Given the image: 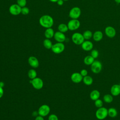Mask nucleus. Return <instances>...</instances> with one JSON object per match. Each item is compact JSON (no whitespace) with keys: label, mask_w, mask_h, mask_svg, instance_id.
<instances>
[{"label":"nucleus","mask_w":120,"mask_h":120,"mask_svg":"<svg viewBox=\"0 0 120 120\" xmlns=\"http://www.w3.org/2000/svg\"><path fill=\"white\" fill-rule=\"evenodd\" d=\"M28 63L29 65L33 68H37L39 65L38 60L34 56H30L29 58Z\"/></svg>","instance_id":"2eb2a0df"},{"label":"nucleus","mask_w":120,"mask_h":120,"mask_svg":"<svg viewBox=\"0 0 120 120\" xmlns=\"http://www.w3.org/2000/svg\"><path fill=\"white\" fill-rule=\"evenodd\" d=\"M68 30H75L78 29L80 26V22L78 19L70 20L67 24Z\"/></svg>","instance_id":"0eeeda50"},{"label":"nucleus","mask_w":120,"mask_h":120,"mask_svg":"<svg viewBox=\"0 0 120 120\" xmlns=\"http://www.w3.org/2000/svg\"><path fill=\"white\" fill-rule=\"evenodd\" d=\"M117 111L113 107L109 108L108 109V116L111 118H114L117 115Z\"/></svg>","instance_id":"4be33fe9"},{"label":"nucleus","mask_w":120,"mask_h":120,"mask_svg":"<svg viewBox=\"0 0 120 120\" xmlns=\"http://www.w3.org/2000/svg\"><path fill=\"white\" fill-rule=\"evenodd\" d=\"M80 73L81 74V75L82 76V77L85 76L86 75H88V71L86 69H82L81 70Z\"/></svg>","instance_id":"473e14b6"},{"label":"nucleus","mask_w":120,"mask_h":120,"mask_svg":"<svg viewBox=\"0 0 120 120\" xmlns=\"http://www.w3.org/2000/svg\"><path fill=\"white\" fill-rule=\"evenodd\" d=\"M43 45H44V47L47 49H51L52 47V42L50 40V39H48V38H46L44 40Z\"/></svg>","instance_id":"a878e982"},{"label":"nucleus","mask_w":120,"mask_h":120,"mask_svg":"<svg viewBox=\"0 0 120 120\" xmlns=\"http://www.w3.org/2000/svg\"><path fill=\"white\" fill-rule=\"evenodd\" d=\"M81 47L84 51H90L93 49V44L91 41L89 40H86L84 41V42L81 44Z\"/></svg>","instance_id":"4468645a"},{"label":"nucleus","mask_w":120,"mask_h":120,"mask_svg":"<svg viewBox=\"0 0 120 120\" xmlns=\"http://www.w3.org/2000/svg\"><path fill=\"white\" fill-rule=\"evenodd\" d=\"M103 38V34L100 30L96 31L93 34L92 38L96 42H99L101 41Z\"/></svg>","instance_id":"f3484780"},{"label":"nucleus","mask_w":120,"mask_h":120,"mask_svg":"<svg viewBox=\"0 0 120 120\" xmlns=\"http://www.w3.org/2000/svg\"><path fill=\"white\" fill-rule=\"evenodd\" d=\"M100 95V92L98 90H94L90 92V97L92 100L95 101L99 98Z\"/></svg>","instance_id":"a211bd4d"},{"label":"nucleus","mask_w":120,"mask_h":120,"mask_svg":"<svg viewBox=\"0 0 120 120\" xmlns=\"http://www.w3.org/2000/svg\"><path fill=\"white\" fill-rule=\"evenodd\" d=\"M54 38L58 42L63 43L66 40V36L64 33L61 32L60 31H57L54 33Z\"/></svg>","instance_id":"ddd939ff"},{"label":"nucleus","mask_w":120,"mask_h":120,"mask_svg":"<svg viewBox=\"0 0 120 120\" xmlns=\"http://www.w3.org/2000/svg\"><path fill=\"white\" fill-rule=\"evenodd\" d=\"M63 1H68V0H63Z\"/></svg>","instance_id":"ea45409f"},{"label":"nucleus","mask_w":120,"mask_h":120,"mask_svg":"<svg viewBox=\"0 0 120 120\" xmlns=\"http://www.w3.org/2000/svg\"><path fill=\"white\" fill-rule=\"evenodd\" d=\"M81 9L77 7H73L69 11V16L73 19H77L81 15Z\"/></svg>","instance_id":"39448f33"},{"label":"nucleus","mask_w":120,"mask_h":120,"mask_svg":"<svg viewBox=\"0 0 120 120\" xmlns=\"http://www.w3.org/2000/svg\"><path fill=\"white\" fill-rule=\"evenodd\" d=\"M28 75L30 79H33L37 77V73L35 70H34L33 69H31L29 70V71L28 72Z\"/></svg>","instance_id":"bb28decb"},{"label":"nucleus","mask_w":120,"mask_h":120,"mask_svg":"<svg viewBox=\"0 0 120 120\" xmlns=\"http://www.w3.org/2000/svg\"><path fill=\"white\" fill-rule=\"evenodd\" d=\"M41 26L45 28H51L53 24V18L49 15H44L42 16L39 20Z\"/></svg>","instance_id":"f257e3e1"},{"label":"nucleus","mask_w":120,"mask_h":120,"mask_svg":"<svg viewBox=\"0 0 120 120\" xmlns=\"http://www.w3.org/2000/svg\"><path fill=\"white\" fill-rule=\"evenodd\" d=\"M91 71L96 74L99 73L102 69V65L101 62L98 60H95L90 65Z\"/></svg>","instance_id":"20e7f679"},{"label":"nucleus","mask_w":120,"mask_h":120,"mask_svg":"<svg viewBox=\"0 0 120 120\" xmlns=\"http://www.w3.org/2000/svg\"><path fill=\"white\" fill-rule=\"evenodd\" d=\"M95 115L98 120H103L108 116V109L103 106L98 108L96 112Z\"/></svg>","instance_id":"f03ea898"},{"label":"nucleus","mask_w":120,"mask_h":120,"mask_svg":"<svg viewBox=\"0 0 120 120\" xmlns=\"http://www.w3.org/2000/svg\"><path fill=\"white\" fill-rule=\"evenodd\" d=\"M49 0L52 2H57L58 0Z\"/></svg>","instance_id":"58836bf2"},{"label":"nucleus","mask_w":120,"mask_h":120,"mask_svg":"<svg viewBox=\"0 0 120 120\" xmlns=\"http://www.w3.org/2000/svg\"><path fill=\"white\" fill-rule=\"evenodd\" d=\"M54 35V30L51 28H47L46 30H45V36L46 38H48V39L52 38V37H53Z\"/></svg>","instance_id":"6ab92c4d"},{"label":"nucleus","mask_w":120,"mask_h":120,"mask_svg":"<svg viewBox=\"0 0 120 120\" xmlns=\"http://www.w3.org/2000/svg\"><path fill=\"white\" fill-rule=\"evenodd\" d=\"M94 104L96 107H97L98 108H100L103 106V102L102 100L98 98L95 101Z\"/></svg>","instance_id":"cd10ccee"},{"label":"nucleus","mask_w":120,"mask_h":120,"mask_svg":"<svg viewBox=\"0 0 120 120\" xmlns=\"http://www.w3.org/2000/svg\"><path fill=\"white\" fill-rule=\"evenodd\" d=\"M29 9L26 7L22 8H21V13L23 15H27L29 13Z\"/></svg>","instance_id":"7c9ffc66"},{"label":"nucleus","mask_w":120,"mask_h":120,"mask_svg":"<svg viewBox=\"0 0 120 120\" xmlns=\"http://www.w3.org/2000/svg\"><path fill=\"white\" fill-rule=\"evenodd\" d=\"M90 55L94 59H96L99 55L98 51L96 49H92L90 52Z\"/></svg>","instance_id":"c85d7f7f"},{"label":"nucleus","mask_w":120,"mask_h":120,"mask_svg":"<svg viewBox=\"0 0 120 120\" xmlns=\"http://www.w3.org/2000/svg\"><path fill=\"white\" fill-rule=\"evenodd\" d=\"M82 76L78 72L74 73L71 75V80L74 83H80L82 81Z\"/></svg>","instance_id":"f8f14e48"},{"label":"nucleus","mask_w":120,"mask_h":120,"mask_svg":"<svg viewBox=\"0 0 120 120\" xmlns=\"http://www.w3.org/2000/svg\"><path fill=\"white\" fill-rule=\"evenodd\" d=\"M71 38L73 42L77 45H81L85 40L82 34L79 32L74 33L72 35Z\"/></svg>","instance_id":"7ed1b4c3"},{"label":"nucleus","mask_w":120,"mask_h":120,"mask_svg":"<svg viewBox=\"0 0 120 120\" xmlns=\"http://www.w3.org/2000/svg\"><path fill=\"white\" fill-rule=\"evenodd\" d=\"M82 81L86 85L90 86L92 84L93 82V80L91 76L87 75L83 77Z\"/></svg>","instance_id":"aec40b11"},{"label":"nucleus","mask_w":120,"mask_h":120,"mask_svg":"<svg viewBox=\"0 0 120 120\" xmlns=\"http://www.w3.org/2000/svg\"><path fill=\"white\" fill-rule=\"evenodd\" d=\"M35 120H44V119L43 118V116L39 115L36 117Z\"/></svg>","instance_id":"f704fd0d"},{"label":"nucleus","mask_w":120,"mask_h":120,"mask_svg":"<svg viewBox=\"0 0 120 120\" xmlns=\"http://www.w3.org/2000/svg\"><path fill=\"white\" fill-rule=\"evenodd\" d=\"M48 120H59L57 116L54 114H51L48 117Z\"/></svg>","instance_id":"2f4dec72"},{"label":"nucleus","mask_w":120,"mask_h":120,"mask_svg":"<svg viewBox=\"0 0 120 120\" xmlns=\"http://www.w3.org/2000/svg\"><path fill=\"white\" fill-rule=\"evenodd\" d=\"M4 86V83L3 82H0V87L3 88Z\"/></svg>","instance_id":"e433bc0d"},{"label":"nucleus","mask_w":120,"mask_h":120,"mask_svg":"<svg viewBox=\"0 0 120 120\" xmlns=\"http://www.w3.org/2000/svg\"><path fill=\"white\" fill-rule=\"evenodd\" d=\"M58 29L59 31L62 33H65L68 30V25L64 23L60 24L58 27Z\"/></svg>","instance_id":"b1692460"},{"label":"nucleus","mask_w":120,"mask_h":120,"mask_svg":"<svg viewBox=\"0 0 120 120\" xmlns=\"http://www.w3.org/2000/svg\"><path fill=\"white\" fill-rule=\"evenodd\" d=\"M63 2H64V1L63 0H58L57 2V4L60 6L62 5L63 4Z\"/></svg>","instance_id":"c9c22d12"},{"label":"nucleus","mask_w":120,"mask_h":120,"mask_svg":"<svg viewBox=\"0 0 120 120\" xmlns=\"http://www.w3.org/2000/svg\"><path fill=\"white\" fill-rule=\"evenodd\" d=\"M22 8L18 4H13L11 5L9 8V13L14 15H17L21 13Z\"/></svg>","instance_id":"1a4fd4ad"},{"label":"nucleus","mask_w":120,"mask_h":120,"mask_svg":"<svg viewBox=\"0 0 120 120\" xmlns=\"http://www.w3.org/2000/svg\"><path fill=\"white\" fill-rule=\"evenodd\" d=\"M82 35L84 37V39L86 40H89L91 38H92L93 33L90 30H86L83 32V33L82 34Z\"/></svg>","instance_id":"5701e85b"},{"label":"nucleus","mask_w":120,"mask_h":120,"mask_svg":"<svg viewBox=\"0 0 120 120\" xmlns=\"http://www.w3.org/2000/svg\"><path fill=\"white\" fill-rule=\"evenodd\" d=\"M17 4H18L21 8L25 7L27 1L26 0H17Z\"/></svg>","instance_id":"c756f323"},{"label":"nucleus","mask_w":120,"mask_h":120,"mask_svg":"<svg viewBox=\"0 0 120 120\" xmlns=\"http://www.w3.org/2000/svg\"><path fill=\"white\" fill-rule=\"evenodd\" d=\"M38 112L39 115L45 117L50 112V108L47 105H43L39 107Z\"/></svg>","instance_id":"6e6552de"},{"label":"nucleus","mask_w":120,"mask_h":120,"mask_svg":"<svg viewBox=\"0 0 120 120\" xmlns=\"http://www.w3.org/2000/svg\"><path fill=\"white\" fill-rule=\"evenodd\" d=\"M105 35L110 38H114L116 34V31L115 29L111 26H107L105 30Z\"/></svg>","instance_id":"9b49d317"},{"label":"nucleus","mask_w":120,"mask_h":120,"mask_svg":"<svg viewBox=\"0 0 120 120\" xmlns=\"http://www.w3.org/2000/svg\"><path fill=\"white\" fill-rule=\"evenodd\" d=\"M31 84L33 87L37 90L41 89L44 85V82L43 80L38 77H36L32 79Z\"/></svg>","instance_id":"9d476101"},{"label":"nucleus","mask_w":120,"mask_h":120,"mask_svg":"<svg viewBox=\"0 0 120 120\" xmlns=\"http://www.w3.org/2000/svg\"><path fill=\"white\" fill-rule=\"evenodd\" d=\"M3 94H4L3 89V88L2 87H0V98H2V97L3 95Z\"/></svg>","instance_id":"72a5a7b5"},{"label":"nucleus","mask_w":120,"mask_h":120,"mask_svg":"<svg viewBox=\"0 0 120 120\" xmlns=\"http://www.w3.org/2000/svg\"><path fill=\"white\" fill-rule=\"evenodd\" d=\"M103 100L106 103H111L113 101V96L112 94H105L103 97Z\"/></svg>","instance_id":"393cba45"},{"label":"nucleus","mask_w":120,"mask_h":120,"mask_svg":"<svg viewBox=\"0 0 120 120\" xmlns=\"http://www.w3.org/2000/svg\"><path fill=\"white\" fill-rule=\"evenodd\" d=\"M65 49V45L62 43L58 42L52 45L51 50L55 53L59 54L64 51Z\"/></svg>","instance_id":"423d86ee"},{"label":"nucleus","mask_w":120,"mask_h":120,"mask_svg":"<svg viewBox=\"0 0 120 120\" xmlns=\"http://www.w3.org/2000/svg\"><path fill=\"white\" fill-rule=\"evenodd\" d=\"M110 92L113 96H117L120 94V84H113L111 88Z\"/></svg>","instance_id":"dca6fc26"},{"label":"nucleus","mask_w":120,"mask_h":120,"mask_svg":"<svg viewBox=\"0 0 120 120\" xmlns=\"http://www.w3.org/2000/svg\"><path fill=\"white\" fill-rule=\"evenodd\" d=\"M114 1L117 4H120V0H114Z\"/></svg>","instance_id":"4c0bfd02"},{"label":"nucleus","mask_w":120,"mask_h":120,"mask_svg":"<svg viewBox=\"0 0 120 120\" xmlns=\"http://www.w3.org/2000/svg\"><path fill=\"white\" fill-rule=\"evenodd\" d=\"M95 60V59L91 55H87L84 58L83 62L86 65H91Z\"/></svg>","instance_id":"412c9836"}]
</instances>
